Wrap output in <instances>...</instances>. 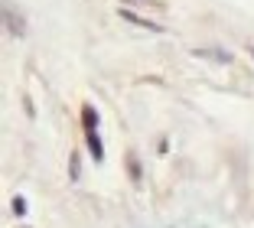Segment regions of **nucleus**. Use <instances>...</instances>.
<instances>
[{
	"instance_id": "nucleus-5",
	"label": "nucleus",
	"mask_w": 254,
	"mask_h": 228,
	"mask_svg": "<svg viewBox=\"0 0 254 228\" xmlns=\"http://www.w3.org/2000/svg\"><path fill=\"white\" fill-rule=\"evenodd\" d=\"M13 212L23 215V212H26V202H23V199H13Z\"/></svg>"
},
{
	"instance_id": "nucleus-1",
	"label": "nucleus",
	"mask_w": 254,
	"mask_h": 228,
	"mask_svg": "<svg viewBox=\"0 0 254 228\" xmlns=\"http://www.w3.org/2000/svg\"><path fill=\"white\" fill-rule=\"evenodd\" d=\"M121 17H124V20H127V23H137V26H144V30H160L156 23H147L144 17H137V13H134V10H121Z\"/></svg>"
},
{
	"instance_id": "nucleus-3",
	"label": "nucleus",
	"mask_w": 254,
	"mask_h": 228,
	"mask_svg": "<svg viewBox=\"0 0 254 228\" xmlns=\"http://www.w3.org/2000/svg\"><path fill=\"white\" fill-rule=\"evenodd\" d=\"M3 17H7V23H10V30L17 33V36H23V23H20V17H17V13H13V10H7V13H3Z\"/></svg>"
},
{
	"instance_id": "nucleus-6",
	"label": "nucleus",
	"mask_w": 254,
	"mask_h": 228,
	"mask_svg": "<svg viewBox=\"0 0 254 228\" xmlns=\"http://www.w3.org/2000/svg\"><path fill=\"white\" fill-rule=\"evenodd\" d=\"M131 176H134V179H140V163H137V160H131Z\"/></svg>"
},
{
	"instance_id": "nucleus-2",
	"label": "nucleus",
	"mask_w": 254,
	"mask_h": 228,
	"mask_svg": "<svg viewBox=\"0 0 254 228\" xmlns=\"http://www.w3.org/2000/svg\"><path fill=\"white\" fill-rule=\"evenodd\" d=\"M88 150H91V157H95V160H101V157H104L101 140H98V134H95V130H88Z\"/></svg>"
},
{
	"instance_id": "nucleus-4",
	"label": "nucleus",
	"mask_w": 254,
	"mask_h": 228,
	"mask_svg": "<svg viewBox=\"0 0 254 228\" xmlns=\"http://www.w3.org/2000/svg\"><path fill=\"white\" fill-rule=\"evenodd\" d=\"M82 114H85V130H95V127H98V114H95V108H85Z\"/></svg>"
}]
</instances>
